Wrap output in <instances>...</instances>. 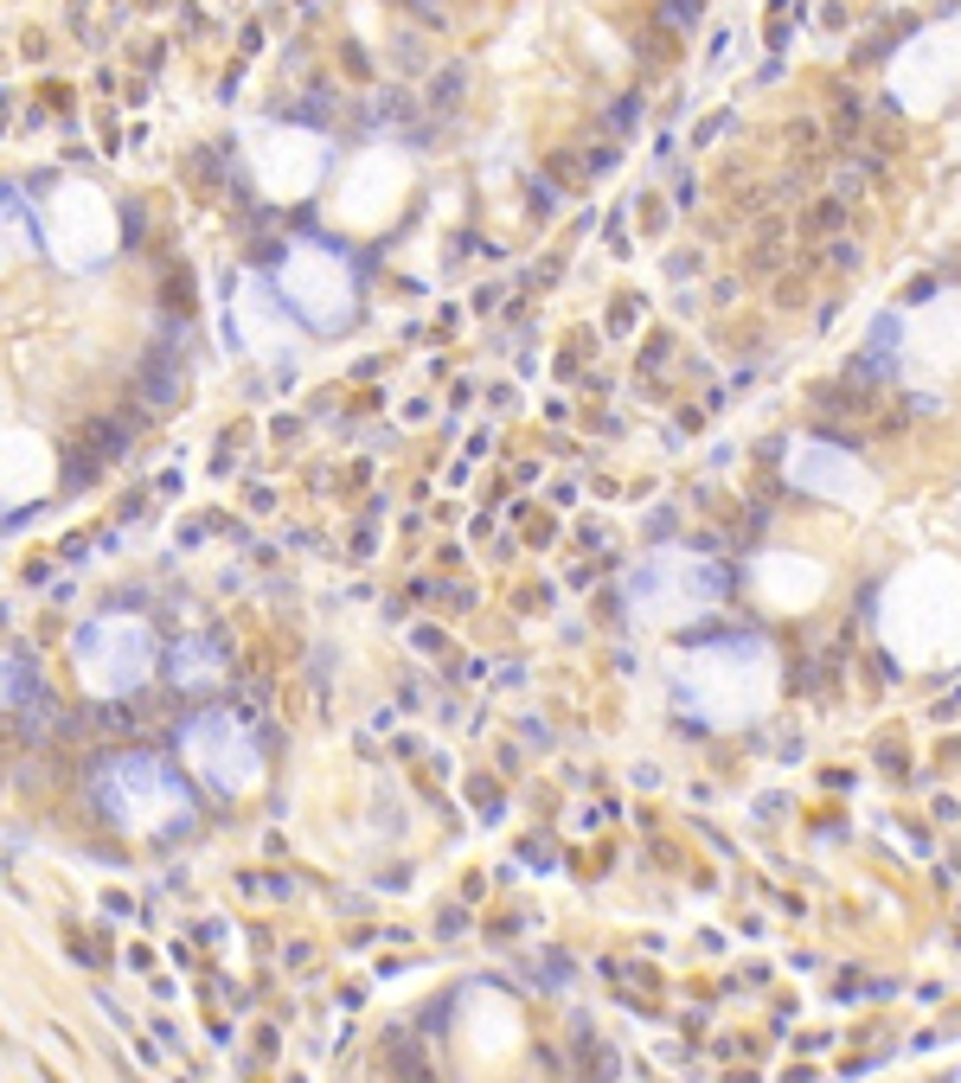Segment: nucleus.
Returning a JSON list of instances; mask_svg holds the SVG:
<instances>
[{
	"label": "nucleus",
	"instance_id": "obj_1",
	"mask_svg": "<svg viewBox=\"0 0 961 1083\" xmlns=\"http://www.w3.org/2000/svg\"><path fill=\"white\" fill-rule=\"evenodd\" d=\"M135 392L148 398V404H174L180 398V360L167 347H154L148 360H142V372H135Z\"/></svg>",
	"mask_w": 961,
	"mask_h": 1083
},
{
	"label": "nucleus",
	"instance_id": "obj_2",
	"mask_svg": "<svg viewBox=\"0 0 961 1083\" xmlns=\"http://www.w3.org/2000/svg\"><path fill=\"white\" fill-rule=\"evenodd\" d=\"M128 436H135L128 423H116V417H96L91 430H84V455H78V462H96V455H122V450H128Z\"/></svg>",
	"mask_w": 961,
	"mask_h": 1083
}]
</instances>
